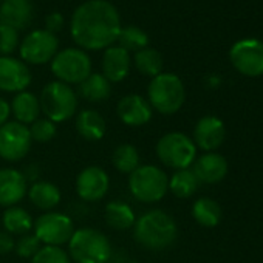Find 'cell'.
I'll return each mask as SVG.
<instances>
[{
    "mask_svg": "<svg viewBox=\"0 0 263 263\" xmlns=\"http://www.w3.org/2000/svg\"><path fill=\"white\" fill-rule=\"evenodd\" d=\"M118 10L107 0H88L79 5L70 22V33L84 51H99L111 47L121 31Z\"/></svg>",
    "mask_w": 263,
    "mask_h": 263,
    "instance_id": "obj_1",
    "label": "cell"
},
{
    "mask_svg": "<svg viewBox=\"0 0 263 263\" xmlns=\"http://www.w3.org/2000/svg\"><path fill=\"white\" fill-rule=\"evenodd\" d=\"M134 240L144 249L164 251L171 248L178 235L177 221L161 209H152L140 215L132 228Z\"/></svg>",
    "mask_w": 263,
    "mask_h": 263,
    "instance_id": "obj_2",
    "label": "cell"
},
{
    "mask_svg": "<svg viewBox=\"0 0 263 263\" xmlns=\"http://www.w3.org/2000/svg\"><path fill=\"white\" fill-rule=\"evenodd\" d=\"M68 245V255L76 263H105L113 254L108 237L95 228L74 229Z\"/></svg>",
    "mask_w": 263,
    "mask_h": 263,
    "instance_id": "obj_3",
    "label": "cell"
},
{
    "mask_svg": "<svg viewBox=\"0 0 263 263\" xmlns=\"http://www.w3.org/2000/svg\"><path fill=\"white\" fill-rule=\"evenodd\" d=\"M128 191L141 203H158L169 192V177L155 164H140L128 175Z\"/></svg>",
    "mask_w": 263,
    "mask_h": 263,
    "instance_id": "obj_4",
    "label": "cell"
},
{
    "mask_svg": "<svg viewBox=\"0 0 263 263\" xmlns=\"http://www.w3.org/2000/svg\"><path fill=\"white\" fill-rule=\"evenodd\" d=\"M147 101L154 110L161 115L177 113L186 101V88L180 76L161 73L152 78L147 87Z\"/></svg>",
    "mask_w": 263,
    "mask_h": 263,
    "instance_id": "obj_5",
    "label": "cell"
},
{
    "mask_svg": "<svg viewBox=\"0 0 263 263\" xmlns=\"http://www.w3.org/2000/svg\"><path fill=\"white\" fill-rule=\"evenodd\" d=\"M41 110L54 124L71 119L78 110V95L71 85L61 81L48 82L39 98Z\"/></svg>",
    "mask_w": 263,
    "mask_h": 263,
    "instance_id": "obj_6",
    "label": "cell"
},
{
    "mask_svg": "<svg viewBox=\"0 0 263 263\" xmlns=\"http://www.w3.org/2000/svg\"><path fill=\"white\" fill-rule=\"evenodd\" d=\"M155 152L158 160L174 171L191 169L197 158L195 143L183 132H169L163 135L155 146Z\"/></svg>",
    "mask_w": 263,
    "mask_h": 263,
    "instance_id": "obj_7",
    "label": "cell"
},
{
    "mask_svg": "<svg viewBox=\"0 0 263 263\" xmlns=\"http://www.w3.org/2000/svg\"><path fill=\"white\" fill-rule=\"evenodd\" d=\"M51 73L56 81L68 85L81 84L91 74V59L81 48H65L58 51L51 61Z\"/></svg>",
    "mask_w": 263,
    "mask_h": 263,
    "instance_id": "obj_8",
    "label": "cell"
},
{
    "mask_svg": "<svg viewBox=\"0 0 263 263\" xmlns=\"http://www.w3.org/2000/svg\"><path fill=\"white\" fill-rule=\"evenodd\" d=\"M74 221L64 212H42L33 224V234L42 246H64L70 241L74 232Z\"/></svg>",
    "mask_w": 263,
    "mask_h": 263,
    "instance_id": "obj_9",
    "label": "cell"
},
{
    "mask_svg": "<svg viewBox=\"0 0 263 263\" xmlns=\"http://www.w3.org/2000/svg\"><path fill=\"white\" fill-rule=\"evenodd\" d=\"M33 140L28 125L8 121L0 127V158L16 163L22 161L31 151Z\"/></svg>",
    "mask_w": 263,
    "mask_h": 263,
    "instance_id": "obj_10",
    "label": "cell"
},
{
    "mask_svg": "<svg viewBox=\"0 0 263 263\" xmlns=\"http://www.w3.org/2000/svg\"><path fill=\"white\" fill-rule=\"evenodd\" d=\"M58 48L59 41L56 34L47 30H34L19 44L21 59L31 65H44L51 62L58 53Z\"/></svg>",
    "mask_w": 263,
    "mask_h": 263,
    "instance_id": "obj_11",
    "label": "cell"
},
{
    "mask_svg": "<svg viewBox=\"0 0 263 263\" xmlns=\"http://www.w3.org/2000/svg\"><path fill=\"white\" fill-rule=\"evenodd\" d=\"M229 59L235 70L245 76L257 78L263 74V42L258 39H243L232 45Z\"/></svg>",
    "mask_w": 263,
    "mask_h": 263,
    "instance_id": "obj_12",
    "label": "cell"
},
{
    "mask_svg": "<svg viewBox=\"0 0 263 263\" xmlns=\"http://www.w3.org/2000/svg\"><path fill=\"white\" fill-rule=\"evenodd\" d=\"M76 194L87 203L102 200L110 189V177L99 166H87L76 177Z\"/></svg>",
    "mask_w": 263,
    "mask_h": 263,
    "instance_id": "obj_13",
    "label": "cell"
},
{
    "mask_svg": "<svg viewBox=\"0 0 263 263\" xmlns=\"http://www.w3.org/2000/svg\"><path fill=\"white\" fill-rule=\"evenodd\" d=\"M31 71L22 59L0 56V90L2 91H24L31 84Z\"/></svg>",
    "mask_w": 263,
    "mask_h": 263,
    "instance_id": "obj_14",
    "label": "cell"
},
{
    "mask_svg": "<svg viewBox=\"0 0 263 263\" xmlns=\"http://www.w3.org/2000/svg\"><path fill=\"white\" fill-rule=\"evenodd\" d=\"M116 115L124 125L143 127L151 122L154 116V108L151 107L147 98L141 95H127L118 101Z\"/></svg>",
    "mask_w": 263,
    "mask_h": 263,
    "instance_id": "obj_15",
    "label": "cell"
},
{
    "mask_svg": "<svg viewBox=\"0 0 263 263\" xmlns=\"http://www.w3.org/2000/svg\"><path fill=\"white\" fill-rule=\"evenodd\" d=\"M224 138L226 127L220 118L214 115H206L197 121L192 138L197 149H201L204 152H214L224 143Z\"/></svg>",
    "mask_w": 263,
    "mask_h": 263,
    "instance_id": "obj_16",
    "label": "cell"
},
{
    "mask_svg": "<svg viewBox=\"0 0 263 263\" xmlns=\"http://www.w3.org/2000/svg\"><path fill=\"white\" fill-rule=\"evenodd\" d=\"M28 194V180L14 167L0 169V206H17Z\"/></svg>",
    "mask_w": 263,
    "mask_h": 263,
    "instance_id": "obj_17",
    "label": "cell"
},
{
    "mask_svg": "<svg viewBox=\"0 0 263 263\" xmlns=\"http://www.w3.org/2000/svg\"><path fill=\"white\" fill-rule=\"evenodd\" d=\"M228 160L217 152H204L197 157L192 164V172L197 180L204 184H217L228 175Z\"/></svg>",
    "mask_w": 263,
    "mask_h": 263,
    "instance_id": "obj_18",
    "label": "cell"
},
{
    "mask_svg": "<svg viewBox=\"0 0 263 263\" xmlns=\"http://www.w3.org/2000/svg\"><path fill=\"white\" fill-rule=\"evenodd\" d=\"M102 74L111 82H121L124 81L132 67V56L127 50H124L119 45H111L105 48L102 54Z\"/></svg>",
    "mask_w": 263,
    "mask_h": 263,
    "instance_id": "obj_19",
    "label": "cell"
},
{
    "mask_svg": "<svg viewBox=\"0 0 263 263\" xmlns=\"http://www.w3.org/2000/svg\"><path fill=\"white\" fill-rule=\"evenodd\" d=\"M33 21V7L28 0H2L0 4V24L16 31L27 28Z\"/></svg>",
    "mask_w": 263,
    "mask_h": 263,
    "instance_id": "obj_20",
    "label": "cell"
},
{
    "mask_svg": "<svg viewBox=\"0 0 263 263\" xmlns=\"http://www.w3.org/2000/svg\"><path fill=\"white\" fill-rule=\"evenodd\" d=\"M76 132L81 138L90 143L101 141L107 134V124L104 116L93 108H85L76 115Z\"/></svg>",
    "mask_w": 263,
    "mask_h": 263,
    "instance_id": "obj_21",
    "label": "cell"
},
{
    "mask_svg": "<svg viewBox=\"0 0 263 263\" xmlns=\"http://www.w3.org/2000/svg\"><path fill=\"white\" fill-rule=\"evenodd\" d=\"M10 107H11V115H14L16 118L14 121L24 125H31L36 119L41 118L42 113L39 98L28 90L16 93L13 101L10 102Z\"/></svg>",
    "mask_w": 263,
    "mask_h": 263,
    "instance_id": "obj_22",
    "label": "cell"
},
{
    "mask_svg": "<svg viewBox=\"0 0 263 263\" xmlns=\"http://www.w3.org/2000/svg\"><path fill=\"white\" fill-rule=\"evenodd\" d=\"M28 200L41 211H53L62 200L61 189L51 181H34L28 186Z\"/></svg>",
    "mask_w": 263,
    "mask_h": 263,
    "instance_id": "obj_23",
    "label": "cell"
},
{
    "mask_svg": "<svg viewBox=\"0 0 263 263\" xmlns=\"http://www.w3.org/2000/svg\"><path fill=\"white\" fill-rule=\"evenodd\" d=\"M104 218L105 223L116 229V231H127L132 229L137 221L135 211L128 203L121 201V200H113L105 204L104 209Z\"/></svg>",
    "mask_w": 263,
    "mask_h": 263,
    "instance_id": "obj_24",
    "label": "cell"
},
{
    "mask_svg": "<svg viewBox=\"0 0 263 263\" xmlns=\"http://www.w3.org/2000/svg\"><path fill=\"white\" fill-rule=\"evenodd\" d=\"M2 224H4V231L10 232L11 235L21 237L33 231L34 220L27 209L21 206H11L7 208L5 212L2 214Z\"/></svg>",
    "mask_w": 263,
    "mask_h": 263,
    "instance_id": "obj_25",
    "label": "cell"
},
{
    "mask_svg": "<svg viewBox=\"0 0 263 263\" xmlns=\"http://www.w3.org/2000/svg\"><path fill=\"white\" fill-rule=\"evenodd\" d=\"M79 95L90 102H104L111 95V82L102 73H91L79 84Z\"/></svg>",
    "mask_w": 263,
    "mask_h": 263,
    "instance_id": "obj_26",
    "label": "cell"
},
{
    "mask_svg": "<svg viewBox=\"0 0 263 263\" xmlns=\"http://www.w3.org/2000/svg\"><path fill=\"white\" fill-rule=\"evenodd\" d=\"M221 206L209 197H201L192 204V217L203 228L218 226V223L221 221Z\"/></svg>",
    "mask_w": 263,
    "mask_h": 263,
    "instance_id": "obj_27",
    "label": "cell"
},
{
    "mask_svg": "<svg viewBox=\"0 0 263 263\" xmlns=\"http://www.w3.org/2000/svg\"><path fill=\"white\" fill-rule=\"evenodd\" d=\"M132 62H134L135 68L141 74L149 76V78H155V76L161 74L163 67H164L163 54L158 50L151 48V47L137 51L134 54V58H132Z\"/></svg>",
    "mask_w": 263,
    "mask_h": 263,
    "instance_id": "obj_28",
    "label": "cell"
},
{
    "mask_svg": "<svg viewBox=\"0 0 263 263\" xmlns=\"http://www.w3.org/2000/svg\"><path fill=\"white\" fill-rule=\"evenodd\" d=\"M111 163L118 172H121L124 175H130L141 164V157H140L138 149L134 144L124 143V144H119L113 151Z\"/></svg>",
    "mask_w": 263,
    "mask_h": 263,
    "instance_id": "obj_29",
    "label": "cell"
},
{
    "mask_svg": "<svg viewBox=\"0 0 263 263\" xmlns=\"http://www.w3.org/2000/svg\"><path fill=\"white\" fill-rule=\"evenodd\" d=\"M200 186L192 169H181L175 171L169 178V192H172L177 198H191Z\"/></svg>",
    "mask_w": 263,
    "mask_h": 263,
    "instance_id": "obj_30",
    "label": "cell"
},
{
    "mask_svg": "<svg viewBox=\"0 0 263 263\" xmlns=\"http://www.w3.org/2000/svg\"><path fill=\"white\" fill-rule=\"evenodd\" d=\"M116 42L119 44V47H122L128 53L130 51L137 53L149 47V36L146 34L144 30L138 27H125V28H121Z\"/></svg>",
    "mask_w": 263,
    "mask_h": 263,
    "instance_id": "obj_31",
    "label": "cell"
},
{
    "mask_svg": "<svg viewBox=\"0 0 263 263\" xmlns=\"http://www.w3.org/2000/svg\"><path fill=\"white\" fill-rule=\"evenodd\" d=\"M28 128L33 143H50L58 135V125L47 118L36 119L31 125H28Z\"/></svg>",
    "mask_w": 263,
    "mask_h": 263,
    "instance_id": "obj_32",
    "label": "cell"
},
{
    "mask_svg": "<svg viewBox=\"0 0 263 263\" xmlns=\"http://www.w3.org/2000/svg\"><path fill=\"white\" fill-rule=\"evenodd\" d=\"M31 263H71V258L61 246H41Z\"/></svg>",
    "mask_w": 263,
    "mask_h": 263,
    "instance_id": "obj_33",
    "label": "cell"
},
{
    "mask_svg": "<svg viewBox=\"0 0 263 263\" xmlns=\"http://www.w3.org/2000/svg\"><path fill=\"white\" fill-rule=\"evenodd\" d=\"M42 243L37 240V237L31 232L21 235L16 240L14 245V252L21 257V258H33L36 255V252L41 249Z\"/></svg>",
    "mask_w": 263,
    "mask_h": 263,
    "instance_id": "obj_34",
    "label": "cell"
},
{
    "mask_svg": "<svg viewBox=\"0 0 263 263\" xmlns=\"http://www.w3.org/2000/svg\"><path fill=\"white\" fill-rule=\"evenodd\" d=\"M19 47V34L14 28L0 24V56H11Z\"/></svg>",
    "mask_w": 263,
    "mask_h": 263,
    "instance_id": "obj_35",
    "label": "cell"
},
{
    "mask_svg": "<svg viewBox=\"0 0 263 263\" xmlns=\"http://www.w3.org/2000/svg\"><path fill=\"white\" fill-rule=\"evenodd\" d=\"M64 27V16L61 13H51L47 16L45 19V30L56 34L58 31H61Z\"/></svg>",
    "mask_w": 263,
    "mask_h": 263,
    "instance_id": "obj_36",
    "label": "cell"
},
{
    "mask_svg": "<svg viewBox=\"0 0 263 263\" xmlns=\"http://www.w3.org/2000/svg\"><path fill=\"white\" fill-rule=\"evenodd\" d=\"M14 235H11L7 231H0V255H7L14 251Z\"/></svg>",
    "mask_w": 263,
    "mask_h": 263,
    "instance_id": "obj_37",
    "label": "cell"
},
{
    "mask_svg": "<svg viewBox=\"0 0 263 263\" xmlns=\"http://www.w3.org/2000/svg\"><path fill=\"white\" fill-rule=\"evenodd\" d=\"M11 115V107L10 102L4 98H0V127H2L5 122H8V118Z\"/></svg>",
    "mask_w": 263,
    "mask_h": 263,
    "instance_id": "obj_38",
    "label": "cell"
},
{
    "mask_svg": "<svg viewBox=\"0 0 263 263\" xmlns=\"http://www.w3.org/2000/svg\"><path fill=\"white\" fill-rule=\"evenodd\" d=\"M128 263H140V261H128Z\"/></svg>",
    "mask_w": 263,
    "mask_h": 263,
    "instance_id": "obj_39",
    "label": "cell"
},
{
    "mask_svg": "<svg viewBox=\"0 0 263 263\" xmlns=\"http://www.w3.org/2000/svg\"><path fill=\"white\" fill-rule=\"evenodd\" d=\"M28 2H30V0H28Z\"/></svg>",
    "mask_w": 263,
    "mask_h": 263,
    "instance_id": "obj_40",
    "label": "cell"
}]
</instances>
